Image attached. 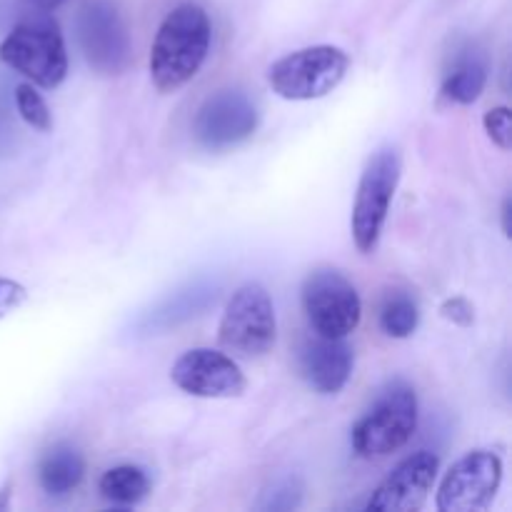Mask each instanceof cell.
<instances>
[{"label":"cell","mask_w":512,"mask_h":512,"mask_svg":"<svg viewBox=\"0 0 512 512\" xmlns=\"http://www.w3.org/2000/svg\"><path fill=\"white\" fill-rule=\"evenodd\" d=\"M28 300V290L10 278H0V320L20 308Z\"/></svg>","instance_id":"obj_22"},{"label":"cell","mask_w":512,"mask_h":512,"mask_svg":"<svg viewBox=\"0 0 512 512\" xmlns=\"http://www.w3.org/2000/svg\"><path fill=\"white\" fill-rule=\"evenodd\" d=\"M440 315L445 320H450L458 328H470L475 323V308L470 305V300L465 298H448L443 305H440Z\"/></svg>","instance_id":"obj_21"},{"label":"cell","mask_w":512,"mask_h":512,"mask_svg":"<svg viewBox=\"0 0 512 512\" xmlns=\"http://www.w3.org/2000/svg\"><path fill=\"white\" fill-rule=\"evenodd\" d=\"M503 483V460L493 450H473L450 465L438 488L440 512H483L493 505Z\"/></svg>","instance_id":"obj_10"},{"label":"cell","mask_w":512,"mask_h":512,"mask_svg":"<svg viewBox=\"0 0 512 512\" xmlns=\"http://www.w3.org/2000/svg\"><path fill=\"white\" fill-rule=\"evenodd\" d=\"M483 128L488 133V138L498 145L500 150L512 148V120H510V108L505 105H498V108H490L488 113L483 115Z\"/></svg>","instance_id":"obj_20"},{"label":"cell","mask_w":512,"mask_h":512,"mask_svg":"<svg viewBox=\"0 0 512 512\" xmlns=\"http://www.w3.org/2000/svg\"><path fill=\"white\" fill-rule=\"evenodd\" d=\"M355 355L345 338L308 340L300 350V375L320 395H338L353 375Z\"/></svg>","instance_id":"obj_13"},{"label":"cell","mask_w":512,"mask_h":512,"mask_svg":"<svg viewBox=\"0 0 512 512\" xmlns=\"http://www.w3.org/2000/svg\"><path fill=\"white\" fill-rule=\"evenodd\" d=\"M170 378L195 398H240L248 390L243 370L230 355L213 348H195L175 360Z\"/></svg>","instance_id":"obj_11"},{"label":"cell","mask_w":512,"mask_h":512,"mask_svg":"<svg viewBox=\"0 0 512 512\" xmlns=\"http://www.w3.org/2000/svg\"><path fill=\"white\" fill-rule=\"evenodd\" d=\"M278 338L273 298L260 283H243L223 310L218 340L228 353L238 358H263L273 350Z\"/></svg>","instance_id":"obj_4"},{"label":"cell","mask_w":512,"mask_h":512,"mask_svg":"<svg viewBox=\"0 0 512 512\" xmlns=\"http://www.w3.org/2000/svg\"><path fill=\"white\" fill-rule=\"evenodd\" d=\"M213 28L200 5L180 3L170 10L150 48V80L160 93H175L198 75L208 58Z\"/></svg>","instance_id":"obj_1"},{"label":"cell","mask_w":512,"mask_h":512,"mask_svg":"<svg viewBox=\"0 0 512 512\" xmlns=\"http://www.w3.org/2000/svg\"><path fill=\"white\" fill-rule=\"evenodd\" d=\"M510 218H512V198H510V195H505L503 205H500V225H503V235H505V238H510V235H512Z\"/></svg>","instance_id":"obj_23"},{"label":"cell","mask_w":512,"mask_h":512,"mask_svg":"<svg viewBox=\"0 0 512 512\" xmlns=\"http://www.w3.org/2000/svg\"><path fill=\"white\" fill-rule=\"evenodd\" d=\"M400 173H403V160L395 148L378 150L360 173L350 230H353L355 248L363 255H370L378 248L395 190H398Z\"/></svg>","instance_id":"obj_5"},{"label":"cell","mask_w":512,"mask_h":512,"mask_svg":"<svg viewBox=\"0 0 512 512\" xmlns=\"http://www.w3.org/2000/svg\"><path fill=\"white\" fill-rule=\"evenodd\" d=\"M85 478V460L78 448L70 443H58L40 458L38 480L40 488L50 498H65L73 493Z\"/></svg>","instance_id":"obj_15"},{"label":"cell","mask_w":512,"mask_h":512,"mask_svg":"<svg viewBox=\"0 0 512 512\" xmlns=\"http://www.w3.org/2000/svg\"><path fill=\"white\" fill-rule=\"evenodd\" d=\"M305 318L323 338H348L363 318L358 288L335 268H315L300 288Z\"/></svg>","instance_id":"obj_8"},{"label":"cell","mask_w":512,"mask_h":512,"mask_svg":"<svg viewBox=\"0 0 512 512\" xmlns=\"http://www.w3.org/2000/svg\"><path fill=\"white\" fill-rule=\"evenodd\" d=\"M10 498H13V480H5L3 488H0V510L10 508Z\"/></svg>","instance_id":"obj_25"},{"label":"cell","mask_w":512,"mask_h":512,"mask_svg":"<svg viewBox=\"0 0 512 512\" xmlns=\"http://www.w3.org/2000/svg\"><path fill=\"white\" fill-rule=\"evenodd\" d=\"M78 43L90 70L103 78H118L133 65V38L120 10L108 0H90L80 8Z\"/></svg>","instance_id":"obj_7"},{"label":"cell","mask_w":512,"mask_h":512,"mask_svg":"<svg viewBox=\"0 0 512 512\" xmlns=\"http://www.w3.org/2000/svg\"><path fill=\"white\" fill-rule=\"evenodd\" d=\"M415 430H418V395L408 383L398 380L383 390L373 408L355 423L350 443L365 460L388 458L408 445Z\"/></svg>","instance_id":"obj_3"},{"label":"cell","mask_w":512,"mask_h":512,"mask_svg":"<svg viewBox=\"0 0 512 512\" xmlns=\"http://www.w3.org/2000/svg\"><path fill=\"white\" fill-rule=\"evenodd\" d=\"M303 483L298 478L278 480L270 490H265L263 500L258 503V510L265 512H288L303 505Z\"/></svg>","instance_id":"obj_19"},{"label":"cell","mask_w":512,"mask_h":512,"mask_svg":"<svg viewBox=\"0 0 512 512\" xmlns=\"http://www.w3.org/2000/svg\"><path fill=\"white\" fill-rule=\"evenodd\" d=\"M348 68L350 58L343 48L310 45L275 60L268 70V83L285 100H318L343 83Z\"/></svg>","instance_id":"obj_6"},{"label":"cell","mask_w":512,"mask_h":512,"mask_svg":"<svg viewBox=\"0 0 512 512\" xmlns=\"http://www.w3.org/2000/svg\"><path fill=\"white\" fill-rule=\"evenodd\" d=\"M420 323V308L415 303L413 295L408 293H393L385 298L383 308H380V328L388 338L405 340L418 330Z\"/></svg>","instance_id":"obj_17"},{"label":"cell","mask_w":512,"mask_h":512,"mask_svg":"<svg viewBox=\"0 0 512 512\" xmlns=\"http://www.w3.org/2000/svg\"><path fill=\"white\" fill-rule=\"evenodd\" d=\"M15 108H18L20 118L38 133L53 130V113H50L48 103H45V98L33 83H20L15 88Z\"/></svg>","instance_id":"obj_18"},{"label":"cell","mask_w":512,"mask_h":512,"mask_svg":"<svg viewBox=\"0 0 512 512\" xmlns=\"http://www.w3.org/2000/svg\"><path fill=\"white\" fill-rule=\"evenodd\" d=\"M440 460L428 450L405 458L370 495L368 510L375 512H418L428 503L438 478Z\"/></svg>","instance_id":"obj_12"},{"label":"cell","mask_w":512,"mask_h":512,"mask_svg":"<svg viewBox=\"0 0 512 512\" xmlns=\"http://www.w3.org/2000/svg\"><path fill=\"white\" fill-rule=\"evenodd\" d=\"M488 55L475 43L465 45L453 58V65L445 73L443 85H440V98L448 100L450 105H473L483 95L485 83H488Z\"/></svg>","instance_id":"obj_14"},{"label":"cell","mask_w":512,"mask_h":512,"mask_svg":"<svg viewBox=\"0 0 512 512\" xmlns=\"http://www.w3.org/2000/svg\"><path fill=\"white\" fill-rule=\"evenodd\" d=\"M260 125L258 105L245 90L225 88L210 95L193 118V138L210 153L238 148Z\"/></svg>","instance_id":"obj_9"},{"label":"cell","mask_w":512,"mask_h":512,"mask_svg":"<svg viewBox=\"0 0 512 512\" xmlns=\"http://www.w3.org/2000/svg\"><path fill=\"white\" fill-rule=\"evenodd\" d=\"M0 60L35 88L55 90L68 75L65 38L48 13L20 20L0 43Z\"/></svg>","instance_id":"obj_2"},{"label":"cell","mask_w":512,"mask_h":512,"mask_svg":"<svg viewBox=\"0 0 512 512\" xmlns=\"http://www.w3.org/2000/svg\"><path fill=\"white\" fill-rule=\"evenodd\" d=\"M98 493L108 503L130 508V505H138L148 498L150 478L138 465H118V468L105 470L103 478L98 480Z\"/></svg>","instance_id":"obj_16"},{"label":"cell","mask_w":512,"mask_h":512,"mask_svg":"<svg viewBox=\"0 0 512 512\" xmlns=\"http://www.w3.org/2000/svg\"><path fill=\"white\" fill-rule=\"evenodd\" d=\"M25 3H28L30 8L40 10V13H50V10L60 8V5H63L65 0H25Z\"/></svg>","instance_id":"obj_24"}]
</instances>
